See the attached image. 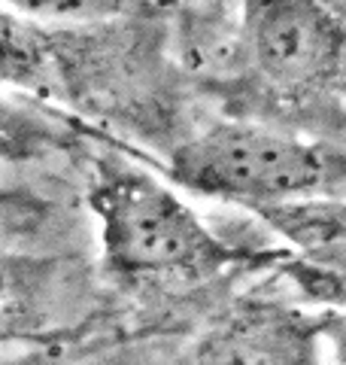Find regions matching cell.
<instances>
[{
  "label": "cell",
  "instance_id": "277c9868",
  "mask_svg": "<svg viewBox=\"0 0 346 365\" xmlns=\"http://www.w3.org/2000/svg\"><path fill=\"white\" fill-rule=\"evenodd\" d=\"M328 317L246 299L213 319L177 365H322Z\"/></svg>",
  "mask_w": 346,
  "mask_h": 365
},
{
  "label": "cell",
  "instance_id": "5b68a950",
  "mask_svg": "<svg viewBox=\"0 0 346 365\" xmlns=\"http://www.w3.org/2000/svg\"><path fill=\"white\" fill-rule=\"evenodd\" d=\"M0 88H19L43 101H67L55 31L0 6Z\"/></svg>",
  "mask_w": 346,
  "mask_h": 365
},
{
  "label": "cell",
  "instance_id": "9c48e42d",
  "mask_svg": "<svg viewBox=\"0 0 346 365\" xmlns=\"http://www.w3.org/2000/svg\"><path fill=\"white\" fill-rule=\"evenodd\" d=\"M0 365H43L37 359H19V362H0Z\"/></svg>",
  "mask_w": 346,
  "mask_h": 365
},
{
  "label": "cell",
  "instance_id": "52a82bcc",
  "mask_svg": "<svg viewBox=\"0 0 346 365\" xmlns=\"http://www.w3.org/2000/svg\"><path fill=\"white\" fill-rule=\"evenodd\" d=\"M73 128L64 119L43 110L0 98V158L6 162H33L73 146Z\"/></svg>",
  "mask_w": 346,
  "mask_h": 365
},
{
  "label": "cell",
  "instance_id": "7a4b0ae2",
  "mask_svg": "<svg viewBox=\"0 0 346 365\" xmlns=\"http://www.w3.org/2000/svg\"><path fill=\"white\" fill-rule=\"evenodd\" d=\"M167 177L204 198L264 210L273 204L343 201V150L322 137L246 116L194 131L170 153Z\"/></svg>",
  "mask_w": 346,
  "mask_h": 365
},
{
  "label": "cell",
  "instance_id": "3957f363",
  "mask_svg": "<svg viewBox=\"0 0 346 365\" xmlns=\"http://www.w3.org/2000/svg\"><path fill=\"white\" fill-rule=\"evenodd\" d=\"M346 28L340 6L310 0L246 4L228 79L249 83V104L301 113L340 128ZM261 110V113H264Z\"/></svg>",
  "mask_w": 346,
  "mask_h": 365
},
{
  "label": "cell",
  "instance_id": "8992f818",
  "mask_svg": "<svg viewBox=\"0 0 346 365\" xmlns=\"http://www.w3.org/2000/svg\"><path fill=\"white\" fill-rule=\"evenodd\" d=\"M273 232L301 247L304 262H313L340 274L343 262V201L337 198H307L273 204L256 210Z\"/></svg>",
  "mask_w": 346,
  "mask_h": 365
},
{
  "label": "cell",
  "instance_id": "ba28073f",
  "mask_svg": "<svg viewBox=\"0 0 346 365\" xmlns=\"http://www.w3.org/2000/svg\"><path fill=\"white\" fill-rule=\"evenodd\" d=\"M16 283H19L16 265H13V262H4V259H0V307H4V302L9 299V295H13Z\"/></svg>",
  "mask_w": 346,
  "mask_h": 365
},
{
  "label": "cell",
  "instance_id": "6da1fadb",
  "mask_svg": "<svg viewBox=\"0 0 346 365\" xmlns=\"http://www.w3.org/2000/svg\"><path fill=\"white\" fill-rule=\"evenodd\" d=\"M85 201L100 225L103 268L131 287L204 283L243 262H268L225 244L167 182L119 153L91 155Z\"/></svg>",
  "mask_w": 346,
  "mask_h": 365
}]
</instances>
